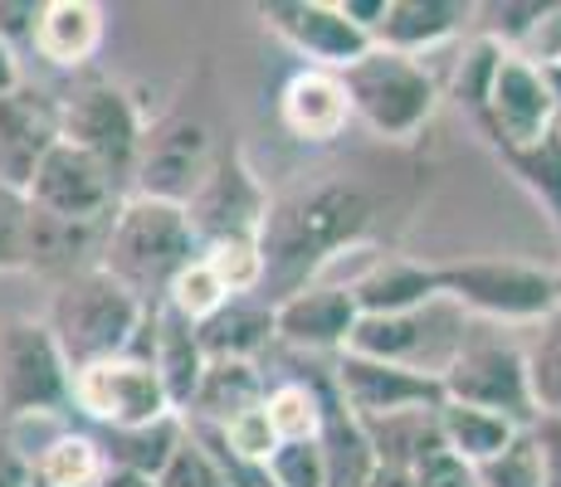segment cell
I'll return each mask as SVG.
<instances>
[{"mask_svg": "<svg viewBox=\"0 0 561 487\" xmlns=\"http://www.w3.org/2000/svg\"><path fill=\"white\" fill-rule=\"evenodd\" d=\"M107 15L99 0H39L35 49L54 69H83L103 49Z\"/></svg>", "mask_w": 561, "mask_h": 487, "instance_id": "cell-23", "label": "cell"}, {"mask_svg": "<svg viewBox=\"0 0 561 487\" xmlns=\"http://www.w3.org/2000/svg\"><path fill=\"white\" fill-rule=\"evenodd\" d=\"M449 405H469V409H489V415L513 419L517 429H527L537 419L533 409V390H527V361L523 346L503 341L493 332H473L469 346L449 361V371L439 375Z\"/></svg>", "mask_w": 561, "mask_h": 487, "instance_id": "cell-11", "label": "cell"}, {"mask_svg": "<svg viewBox=\"0 0 561 487\" xmlns=\"http://www.w3.org/2000/svg\"><path fill=\"white\" fill-rule=\"evenodd\" d=\"M264 395H268L264 361H210L181 419L201 425V429H220L225 419H234L240 409L264 405Z\"/></svg>", "mask_w": 561, "mask_h": 487, "instance_id": "cell-26", "label": "cell"}, {"mask_svg": "<svg viewBox=\"0 0 561 487\" xmlns=\"http://www.w3.org/2000/svg\"><path fill=\"white\" fill-rule=\"evenodd\" d=\"M142 137H147V117L123 83L89 79L69 97H59V142L89 151L127 195H133V171H137Z\"/></svg>", "mask_w": 561, "mask_h": 487, "instance_id": "cell-7", "label": "cell"}, {"mask_svg": "<svg viewBox=\"0 0 561 487\" xmlns=\"http://www.w3.org/2000/svg\"><path fill=\"white\" fill-rule=\"evenodd\" d=\"M332 381H337L342 405L357 419H391V415H410V409L445 405V385L435 375L405 371V366L391 361H371V356L357 351L332 356Z\"/></svg>", "mask_w": 561, "mask_h": 487, "instance_id": "cell-16", "label": "cell"}, {"mask_svg": "<svg viewBox=\"0 0 561 487\" xmlns=\"http://www.w3.org/2000/svg\"><path fill=\"white\" fill-rule=\"evenodd\" d=\"M73 409L99 429H137L176 415L167 390H161V375L137 356H113V361H93L73 371Z\"/></svg>", "mask_w": 561, "mask_h": 487, "instance_id": "cell-13", "label": "cell"}, {"mask_svg": "<svg viewBox=\"0 0 561 487\" xmlns=\"http://www.w3.org/2000/svg\"><path fill=\"white\" fill-rule=\"evenodd\" d=\"M322 371H328V361H312L308 371L284 375V381L268 385L264 415H268V425H274L278 443L322 439Z\"/></svg>", "mask_w": 561, "mask_h": 487, "instance_id": "cell-28", "label": "cell"}, {"mask_svg": "<svg viewBox=\"0 0 561 487\" xmlns=\"http://www.w3.org/2000/svg\"><path fill=\"white\" fill-rule=\"evenodd\" d=\"M557 274H561V268H557Z\"/></svg>", "mask_w": 561, "mask_h": 487, "instance_id": "cell-51", "label": "cell"}, {"mask_svg": "<svg viewBox=\"0 0 561 487\" xmlns=\"http://www.w3.org/2000/svg\"><path fill=\"white\" fill-rule=\"evenodd\" d=\"M347 288H352V298H357L362 317H401V312L430 308V302L439 298V274L425 258L381 254L357 283H347Z\"/></svg>", "mask_w": 561, "mask_h": 487, "instance_id": "cell-22", "label": "cell"}, {"mask_svg": "<svg viewBox=\"0 0 561 487\" xmlns=\"http://www.w3.org/2000/svg\"><path fill=\"white\" fill-rule=\"evenodd\" d=\"M523 434V429L513 425V419L503 415H489V409H469V405H439V439H445V449L455 453L459 463H469V468H479V463L499 459L508 443Z\"/></svg>", "mask_w": 561, "mask_h": 487, "instance_id": "cell-31", "label": "cell"}, {"mask_svg": "<svg viewBox=\"0 0 561 487\" xmlns=\"http://www.w3.org/2000/svg\"><path fill=\"white\" fill-rule=\"evenodd\" d=\"M205 361H264L274 351V308L264 298H230L210 322L196 327Z\"/></svg>", "mask_w": 561, "mask_h": 487, "instance_id": "cell-25", "label": "cell"}, {"mask_svg": "<svg viewBox=\"0 0 561 487\" xmlns=\"http://www.w3.org/2000/svg\"><path fill=\"white\" fill-rule=\"evenodd\" d=\"M557 142H561V123H557Z\"/></svg>", "mask_w": 561, "mask_h": 487, "instance_id": "cell-50", "label": "cell"}, {"mask_svg": "<svg viewBox=\"0 0 561 487\" xmlns=\"http://www.w3.org/2000/svg\"><path fill=\"white\" fill-rule=\"evenodd\" d=\"M527 361V390H533V409L537 415H557L561 419V308L547 322L533 327V341L523 346Z\"/></svg>", "mask_w": 561, "mask_h": 487, "instance_id": "cell-33", "label": "cell"}, {"mask_svg": "<svg viewBox=\"0 0 561 487\" xmlns=\"http://www.w3.org/2000/svg\"><path fill=\"white\" fill-rule=\"evenodd\" d=\"M268 483L274 487H328V459H322V443H278L264 463Z\"/></svg>", "mask_w": 561, "mask_h": 487, "instance_id": "cell-40", "label": "cell"}, {"mask_svg": "<svg viewBox=\"0 0 561 487\" xmlns=\"http://www.w3.org/2000/svg\"><path fill=\"white\" fill-rule=\"evenodd\" d=\"M366 443H371V459L386 468H405L415 473L430 453L445 449L439 439V409H410V415H391V419H357Z\"/></svg>", "mask_w": 561, "mask_h": 487, "instance_id": "cell-27", "label": "cell"}, {"mask_svg": "<svg viewBox=\"0 0 561 487\" xmlns=\"http://www.w3.org/2000/svg\"><path fill=\"white\" fill-rule=\"evenodd\" d=\"M181 434H186V425L171 415V419L137 425V429H99L93 443H99L107 468H127V473H142V478H161V468L171 463Z\"/></svg>", "mask_w": 561, "mask_h": 487, "instance_id": "cell-29", "label": "cell"}, {"mask_svg": "<svg viewBox=\"0 0 561 487\" xmlns=\"http://www.w3.org/2000/svg\"><path fill=\"white\" fill-rule=\"evenodd\" d=\"M357 322H362L357 298H352V288H337V283H312L304 292H294V298L274 302L278 346L312 356V361H332V356L347 351Z\"/></svg>", "mask_w": 561, "mask_h": 487, "instance_id": "cell-17", "label": "cell"}, {"mask_svg": "<svg viewBox=\"0 0 561 487\" xmlns=\"http://www.w3.org/2000/svg\"><path fill=\"white\" fill-rule=\"evenodd\" d=\"M0 487H30V459L10 434H0Z\"/></svg>", "mask_w": 561, "mask_h": 487, "instance_id": "cell-46", "label": "cell"}, {"mask_svg": "<svg viewBox=\"0 0 561 487\" xmlns=\"http://www.w3.org/2000/svg\"><path fill=\"white\" fill-rule=\"evenodd\" d=\"M54 142H59V97L35 83H20L15 93L0 97V181L5 186L25 190Z\"/></svg>", "mask_w": 561, "mask_h": 487, "instance_id": "cell-18", "label": "cell"}, {"mask_svg": "<svg viewBox=\"0 0 561 487\" xmlns=\"http://www.w3.org/2000/svg\"><path fill=\"white\" fill-rule=\"evenodd\" d=\"M157 487H230V478H225L220 459H215V453L186 429L181 443H176V453H171V463L161 468Z\"/></svg>", "mask_w": 561, "mask_h": 487, "instance_id": "cell-39", "label": "cell"}, {"mask_svg": "<svg viewBox=\"0 0 561 487\" xmlns=\"http://www.w3.org/2000/svg\"><path fill=\"white\" fill-rule=\"evenodd\" d=\"M147 366L161 375V390H167L171 409L176 415H186L191 395H196L201 375H205V351H201V337L196 327H191L186 317H176V312L161 302L152 308V346H147Z\"/></svg>", "mask_w": 561, "mask_h": 487, "instance_id": "cell-24", "label": "cell"}, {"mask_svg": "<svg viewBox=\"0 0 561 487\" xmlns=\"http://www.w3.org/2000/svg\"><path fill=\"white\" fill-rule=\"evenodd\" d=\"M230 302V292L220 288V278L210 274V268L201 264V258H191L186 268L176 274V283L167 288V308L176 312V317H186L191 327H201V322H210L215 312Z\"/></svg>", "mask_w": 561, "mask_h": 487, "instance_id": "cell-37", "label": "cell"}, {"mask_svg": "<svg viewBox=\"0 0 561 487\" xmlns=\"http://www.w3.org/2000/svg\"><path fill=\"white\" fill-rule=\"evenodd\" d=\"M415 200L420 181L396 186L371 171H312V176H298L294 186L274 190L268 220L259 230V254H264L259 298L274 308V302L312 288L337 254L401 230Z\"/></svg>", "mask_w": 561, "mask_h": 487, "instance_id": "cell-1", "label": "cell"}, {"mask_svg": "<svg viewBox=\"0 0 561 487\" xmlns=\"http://www.w3.org/2000/svg\"><path fill=\"white\" fill-rule=\"evenodd\" d=\"M20 83H25V73H20V54L10 45H0V97L15 93Z\"/></svg>", "mask_w": 561, "mask_h": 487, "instance_id": "cell-47", "label": "cell"}, {"mask_svg": "<svg viewBox=\"0 0 561 487\" xmlns=\"http://www.w3.org/2000/svg\"><path fill=\"white\" fill-rule=\"evenodd\" d=\"M499 59H503V45H493L489 35H473V39H469V49L459 54L455 79H449L445 97H449L455 107H463V117H469V123H479L483 103H489L493 69H499Z\"/></svg>", "mask_w": 561, "mask_h": 487, "instance_id": "cell-34", "label": "cell"}, {"mask_svg": "<svg viewBox=\"0 0 561 487\" xmlns=\"http://www.w3.org/2000/svg\"><path fill=\"white\" fill-rule=\"evenodd\" d=\"M215 127L205 123L196 107L176 103L171 113H161L157 123H147L142 151H137V171H133V195H147V200H167L181 205L196 195V186L205 181L215 161Z\"/></svg>", "mask_w": 561, "mask_h": 487, "instance_id": "cell-10", "label": "cell"}, {"mask_svg": "<svg viewBox=\"0 0 561 487\" xmlns=\"http://www.w3.org/2000/svg\"><path fill=\"white\" fill-rule=\"evenodd\" d=\"M527 439H533L537 468H542V487H561V419L537 415L533 425H527Z\"/></svg>", "mask_w": 561, "mask_h": 487, "instance_id": "cell-43", "label": "cell"}, {"mask_svg": "<svg viewBox=\"0 0 561 487\" xmlns=\"http://www.w3.org/2000/svg\"><path fill=\"white\" fill-rule=\"evenodd\" d=\"M201 264L220 278L230 298H259L264 292V254L259 240H215L201 248Z\"/></svg>", "mask_w": 561, "mask_h": 487, "instance_id": "cell-35", "label": "cell"}, {"mask_svg": "<svg viewBox=\"0 0 561 487\" xmlns=\"http://www.w3.org/2000/svg\"><path fill=\"white\" fill-rule=\"evenodd\" d=\"M473 25H479L473 0H386V15L376 25L371 45L405 54V59H425L430 49L469 35Z\"/></svg>", "mask_w": 561, "mask_h": 487, "instance_id": "cell-20", "label": "cell"}, {"mask_svg": "<svg viewBox=\"0 0 561 487\" xmlns=\"http://www.w3.org/2000/svg\"><path fill=\"white\" fill-rule=\"evenodd\" d=\"M366 487H420V483H415V473H405V468H386V463H376L371 478H366Z\"/></svg>", "mask_w": 561, "mask_h": 487, "instance_id": "cell-48", "label": "cell"}, {"mask_svg": "<svg viewBox=\"0 0 561 487\" xmlns=\"http://www.w3.org/2000/svg\"><path fill=\"white\" fill-rule=\"evenodd\" d=\"M557 123H561V107L552 89H547V73L533 59H523V54L503 49L499 69H493L489 103H483L479 123H473L479 137L493 151H517L552 137Z\"/></svg>", "mask_w": 561, "mask_h": 487, "instance_id": "cell-12", "label": "cell"}, {"mask_svg": "<svg viewBox=\"0 0 561 487\" xmlns=\"http://www.w3.org/2000/svg\"><path fill=\"white\" fill-rule=\"evenodd\" d=\"M107 473L93 434L79 429H59L30 453V487H99Z\"/></svg>", "mask_w": 561, "mask_h": 487, "instance_id": "cell-30", "label": "cell"}, {"mask_svg": "<svg viewBox=\"0 0 561 487\" xmlns=\"http://www.w3.org/2000/svg\"><path fill=\"white\" fill-rule=\"evenodd\" d=\"M473 332L479 327H473L469 312H459L449 298H435L430 308L401 312V317H362L347 351L371 356V361L405 366V371L435 375L439 381V375L449 371V361L469 346Z\"/></svg>", "mask_w": 561, "mask_h": 487, "instance_id": "cell-8", "label": "cell"}, {"mask_svg": "<svg viewBox=\"0 0 561 487\" xmlns=\"http://www.w3.org/2000/svg\"><path fill=\"white\" fill-rule=\"evenodd\" d=\"M25 224H30L25 190L0 181V274H25Z\"/></svg>", "mask_w": 561, "mask_h": 487, "instance_id": "cell-42", "label": "cell"}, {"mask_svg": "<svg viewBox=\"0 0 561 487\" xmlns=\"http://www.w3.org/2000/svg\"><path fill=\"white\" fill-rule=\"evenodd\" d=\"M493 156L508 166V176L517 181V186L542 205L547 224H552L557 240H561V142H557V132L542 137V142H533V147L493 151Z\"/></svg>", "mask_w": 561, "mask_h": 487, "instance_id": "cell-32", "label": "cell"}, {"mask_svg": "<svg viewBox=\"0 0 561 487\" xmlns=\"http://www.w3.org/2000/svg\"><path fill=\"white\" fill-rule=\"evenodd\" d=\"M547 10H552V0H503V5H479V15H489V20H479L473 30L489 35L493 45L523 54L527 39L537 35V25L547 20Z\"/></svg>", "mask_w": 561, "mask_h": 487, "instance_id": "cell-38", "label": "cell"}, {"mask_svg": "<svg viewBox=\"0 0 561 487\" xmlns=\"http://www.w3.org/2000/svg\"><path fill=\"white\" fill-rule=\"evenodd\" d=\"M147 312L152 308H142L113 274L83 268V274L54 283L45 327L59 341L69 371H83L93 361H113V356L133 351L147 327Z\"/></svg>", "mask_w": 561, "mask_h": 487, "instance_id": "cell-3", "label": "cell"}, {"mask_svg": "<svg viewBox=\"0 0 561 487\" xmlns=\"http://www.w3.org/2000/svg\"><path fill=\"white\" fill-rule=\"evenodd\" d=\"M435 274L439 298L493 327H537L561 308V274L527 258H449Z\"/></svg>", "mask_w": 561, "mask_h": 487, "instance_id": "cell-5", "label": "cell"}, {"mask_svg": "<svg viewBox=\"0 0 561 487\" xmlns=\"http://www.w3.org/2000/svg\"><path fill=\"white\" fill-rule=\"evenodd\" d=\"M35 20H39V0H0V45L10 49H30L35 45Z\"/></svg>", "mask_w": 561, "mask_h": 487, "instance_id": "cell-44", "label": "cell"}, {"mask_svg": "<svg viewBox=\"0 0 561 487\" xmlns=\"http://www.w3.org/2000/svg\"><path fill=\"white\" fill-rule=\"evenodd\" d=\"M191 429H201V425H191ZM215 443H220L230 459H240V463H254V468H264L268 463V453L278 449V434H274V425H268V415H264V405H254V409H240L234 419H225L220 429H205Z\"/></svg>", "mask_w": 561, "mask_h": 487, "instance_id": "cell-36", "label": "cell"}, {"mask_svg": "<svg viewBox=\"0 0 561 487\" xmlns=\"http://www.w3.org/2000/svg\"><path fill=\"white\" fill-rule=\"evenodd\" d=\"M278 123L294 142L304 147H332L347 137V127L357 123L352 117V97L342 73L328 69H298L294 79L278 93Z\"/></svg>", "mask_w": 561, "mask_h": 487, "instance_id": "cell-19", "label": "cell"}, {"mask_svg": "<svg viewBox=\"0 0 561 487\" xmlns=\"http://www.w3.org/2000/svg\"><path fill=\"white\" fill-rule=\"evenodd\" d=\"M73 409V371L45 317L0 322V429L64 419Z\"/></svg>", "mask_w": 561, "mask_h": 487, "instance_id": "cell-6", "label": "cell"}, {"mask_svg": "<svg viewBox=\"0 0 561 487\" xmlns=\"http://www.w3.org/2000/svg\"><path fill=\"white\" fill-rule=\"evenodd\" d=\"M473 478H479V487H542V468H537V453H533L527 429L499 453V459L479 463Z\"/></svg>", "mask_w": 561, "mask_h": 487, "instance_id": "cell-41", "label": "cell"}, {"mask_svg": "<svg viewBox=\"0 0 561 487\" xmlns=\"http://www.w3.org/2000/svg\"><path fill=\"white\" fill-rule=\"evenodd\" d=\"M415 483H420V487H479L473 468H469V463H459L449 449L430 453V459L415 468Z\"/></svg>", "mask_w": 561, "mask_h": 487, "instance_id": "cell-45", "label": "cell"}, {"mask_svg": "<svg viewBox=\"0 0 561 487\" xmlns=\"http://www.w3.org/2000/svg\"><path fill=\"white\" fill-rule=\"evenodd\" d=\"M268 200H274V190L264 186V176L244 156V147L234 137H220L210 171L186 200L191 234H196L201 248L215 240H259V230L268 220Z\"/></svg>", "mask_w": 561, "mask_h": 487, "instance_id": "cell-9", "label": "cell"}, {"mask_svg": "<svg viewBox=\"0 0 561 487\" xmlns=\"http://www.w3.org/2000/svg\"><path fill=\"white\" fill-rule=\"evenodd\" d=\"M191 258H201V244L191 234L186 210L167 200H147V195H127L107 220L99 268L113 274L142 308H161L167 288L176 283V274Z\"/></svg>", "mask_w": 561, "mask_h": 487, "instance_id": "cell-2", "label": "cell"}, {"mask_svg": "<svg viewBox=\"0 0 561 487\" xmlns=\"http://www.w3.org/2000/svg\"><path fill=\"white\" fill-rule=\"evenodd\" d=\"M103 234L107 224H83V220H59L30 205V224H25V274H39L49 283L99 268L103 254Z\"/></svg>", "mask_w": 561, "mask_h": 487, "instance_id": "cell-21", "label": "cell"}, {"mask_svg": "<svg viewBox=\"0 0 561 487\" xmlns=\"http://www.w3.org/2000/svg\"><path fill=\"white\" fill-rule=\"evenodd\" d=\"M99 487H157V478H142V473H127V468H107Z\"/></svg>", "mask_w": 561, "mask_h": 487, "instance_id": "cell-49", "label": "cell"}, {"mask_svg": "<svg viewBox=\"0 0 561 487\" xmlns=\"http://www.w3.org/2000/svg\"><path fill=\"white\" fill-rule=\"evenodd\" d=\"M25 200L45 214H59V220L107 224L117 205L127 200V190L107 176L89 151H79L69 142H54L45 156H39L35 176H30Z\"/></svg>", "mask_w": 561, "mask_h": 487, "instance_id": "cell-15", "label": "cell"}, {"mask_svg": "<svg viewBox=\"0 0 561 487\" xmlns=\"http://www.w3.org/2000/svg\"><path fill=\"white\" fill-rule=\"evenodd\" d=\"M342 83L352 97V117L386 147H415L445 103V89L425 69V59H405L376 45L342 73Z\"/></svg>", "mask_w": 561, "mask_h": 487, "instance_id": "cell-4", "label": "cell"}, {"mask_svg": "<svg viewBox=\"0 0 561 487\" xmlns=\"http://www.w3.org/2000/svg\"><path fill=\"white\" fill-rule=\"evenodd\" d=\"M264 30L304 59V69L347 73L371 49V35L347 20L337 0H264L254 5Z\"/></svg>", "mask_w": 561, "mask_h": 487, "instance_id": "cell-14", "label": "cell"}]
</instances>
